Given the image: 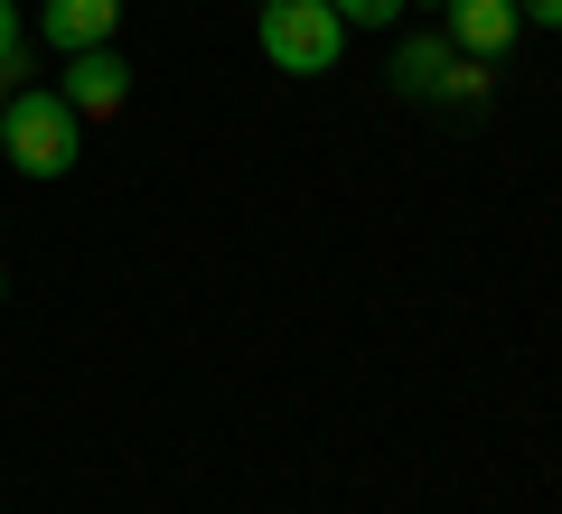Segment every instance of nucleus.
<instances>
[{
  "label": "nucleus",
  "instance_id": "obj_1",
  "mask_svg": "<svg viewBox=\"0 0 562 514\" xmlns=\"http://www.w3.org/2000/svg\"><path fill=\"white\" fill-rule=\"evenodd\" d=\"M0 150H10L20 179H66L76 150H85V122L57 103V84H20L10 113H0Z\"/></svg>",
  "mask_w": 562,
  "mask_h": 514
},
{
  "label": "nucleus",
  "instance_id": "obj_2",
  "mask_svg": "<svg viewBox=\"0 0 562 514\" xmlns=\"http://www.w3.org/2000/svg\"><path fill=\"white\" fill-rule=\"evenodd\" d=\"M254 47L281 66V76H328L347 57V20L328 0H262L254 10Z\"/></svg>",
  "mask_w": 562,
  "mask_h": 514
},
{
  "label": "nucleus",
  "instance_id": "obj_3",
  "mask_svg": "<svg viewBox=\"0 0 562 514\" xmlns=\"http://www.w3.org/2000/svg\"><path fill=\"white\" fill-rule=\"evenodd\" d=\"M57 103H66L76 122H113L122 103H132V57H122V47H76V57H66Z\"/></svg>",
  "mask_w": 562,
  "mask_h": 514
},
{
  "label": "nucleus",
  "instance_id": "obj_4",
  "mask_svg": "<svg viewBox=\"0 0 562 514\" xmlns=\"http://www.w3.org/2000/svg\"><path fill=\"white\" fill-rule=\"evenodd\" d=\"M516 0H441V38L450 47H460V57H487V66H497L506 57V47H516Z\"/></svg>",
  "mask_w": 562,
  "mask_h": 514
},
{
  "label": "nucleus",
  "instance_id": "obj_5",
  "mask_svg": "<svg viewBox=\"0 0 562 514\" xmlns=\"http://www.w3.org/2000/svg\"><path fill=\"white\" fill-rule=\"evenodd\" d=\"M113 20H122V0H47L38 38L57 47V57H76V47H113Z\"/></svg>",
  "mask_w": 562,
  "mask_h": 514
},
{
  "label": "nucleus",
  "instance_id": "obj_6",
  "mask_svg": "<svg viewBox=\"0 0 562 514\" xmlns=\"http://www.w3.org/2000/svg\"><path fill=\"white\" fill-rule=\"evenodd\" d=\"M441 66H450V38H441V28H413V38H394V84H403V94H422V103H431Z\"/></svg>",
  "mask_w": 562,
  "mask_h": 514
},
{
  "label": "nucleus",
  "instance_id": "obj_7",
  "mask_svg": "<svg viewBox=\"0 0 562 514\" xmlns=\"http://www.w3.org/2000/svg\"><path fill=\"white\" fill-rule=\"evenodd\" d=\"M487 94H497V66L450 47V66H441V84H431V103H487Z\"/></svg>",
  "mask_w": 562,
  "mask_h": 514
},
{
  "label": "nucleus",
  "instance_id": "obj_8",
  "mask_svg": "<svg viewBox=\"0 0 562 514\" xmlns=\"http://www.w3.org/2000/svg\"><path fill=\"white\" fill-rule=\"evenodd\" d=\"M328 10H338L347 28H394L403 20V0H328Z\"/></svg>",
  "mask_w": 562,
  "mask_h": 514
},
{
  "label": "nucleus",
  "instance_id": "obj_9",
  "mask_svg": "<svg viewBox=\"0 0 562 514\" xmlns=\"http://www.w3.org/2000/svg\"><path fill=\"white\" fill-rule=\"evenodd\" d=\"M29 57V28H20V0H0V76H20Z\"/></svg>",
  "mask_w": 562,
  "mask_h": 514
},
{
  "label": "nucleus",
  "instance_id": "obj_10",
  "mask_svg": "<svg viewBox=\"0 0 562 514\" xmlns=\"http://www.w3.org/2000/svg\"><path fill=\"white\" fill-rule=\"evenodd\" d=\"M516 20H535V28H562V0H516Z\"/></svg>",
  "mask_w": 562,
  "mask_h": 514
},
{
  "label": "nucleus",
  "instance_id": "obj_11",
  "mask_svg": "<svg viewBox=\"0 0 562 514\" xmlns=\"http://www.w3.org/2000/svg\"><path fill=\"white\" fill-rule=\"evenodd\" d=\"M10 94H20V84H10V76H0V113H10Z\"/></svg>",
  "mask_w": 562,
  "mask_h": 514
},
{
  "label": "nucleus",
  "instance_id": "obj_12",
  "mask_svg": "<svg viewBox=\"0 0 562 514\" xmlns=\"http://www.w3.org/2000/svg\"><path fill=\"white\" fill-rule=\"evenodd\" d=\"M403 10H441V0H403Z\"/></svg>",
  "mask_w": 562,
  "mask_h": 514
},
{
  "label": "nucleus",
  "instance_id": "obj_13",
  "mask_svg": "<svg viewBox=\"0 0 562 514\" xmlns=\"http://www.w3.org/2000/svg\"><path fill=\"white\" fill-rule=\"evenodd\" d=\"M0 299H10V281H0Z\"/></svg>",
  "mask_w": 562,
  "mask_h": 514
}]
</instances>
